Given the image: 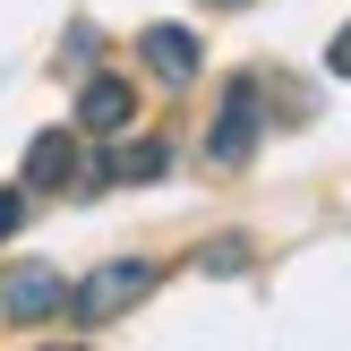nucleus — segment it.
<instances>
[{
  "instance_id": "11",
  "label": "nucleus",
  "mask_w": 351,
  "mask_h": 351,
  "mask_svg": "<svg viewBox=\"0 0 351 351\" xmlns=\"http://www.w3.org/2000/svg\"><path fill=\"white\" fill-rule=\"evenodd\" d=\"M206 9H240V0H206Z\"/></svg>"
},
{
  "instance_id": "8",
  "label": "nucleus",
  "mask_w": 351,
  "mask_h": 351,
  "mask_svg": "<svg viewBox=\"0 0 351 351\" xmlns=\"http://www.w3.org/2000/svg\"><path fill=\"white\" fill-rule=\"evenodd\" d=\"M197 266L206 274H240L249 266V240H215V249H197Z\"/></svg>"
},
{
  "instance_id": "7",
  "label": "nucleus",
  "mask_w": 351,
  "mask_h": 351,
  "mask_svg": "<svg viewBox=\"0 0 351 351\" xmlns=\"http://www.w3.org/2000/svg\"><path fill=\"white\" fill-rule=\"evenodd\" d=\"M26 189H77V137L69 129H43L26 146Z\"/></svg>"
},
{
  "instance_id": "5",
  "label": "nucleus",
  "mask_w": 351,
  "mask_h": 351,
  "mask_svg": "<svg viewBox=\"0 0 351 351\" xmlns=\"http://www.w3.org/2000/svg\"><path fill=\"white\" fill-rule=\"evenodd\" d=\"M137 51H146V69H154L163 86H189V77L206 69V51H197V34H189V26H146V34H137Z\"/></svg>"
},
{
  "instance_id": "6",
  "label": "nucleus",
  "mask_w": 351,
  "mask_h": 351,
  "mask_svg": "<svg viewBox=\"0 0 351 351\" xmlns=\"http://www.w3.org/2000/svg\"><path fill=\"white\" fill-rule=\"evenodd\" d=\"M163 171H171V146H163V137H137V146H120L112 163H95L77 189H103V180H129V189H146V180H163Z\"/></svg>"
},
{
  "instance_id": "1",
  "label": "nucleus",
  "mask_w": 351,
  "mask_h": 351,
  "mask_svg": "<svg viewBox=\"0 0 351 351\" xmlns=\"http://www.w3.org/2000/svg\"><path fill=\"white\" fill-rule=\"evenodd\" d=\"M163 283V266H146V257H120V266H95L77 291H69V317L77 326H103V317H129L146 291Z\"/></svg>"
},
{
  "instance_id": "9",
  "label": "nucleus",
  "mask_w": 351,
  "mask_h": 351,
  "mask_svg": "<svg viewBox=\"0 0 351 351\" xmlns=\"http://www.w3.org/2000/svg\"><path fill=\"white\" fill-rule=\"evenodd\" d=\"M17 223H26V189H0V240H9Z\"/></svg>"
},
{
  "instance_id": "2",
  "label": "nucleus",
  "mask_w": 351,
  "mask_h": 351,
  "mask_svg": "<svg viewBox=\"0 0 351 351\" xmlns=\"http://www.w3.org/2000/svg\"><path fill=\"white\" fill-rule=\"evenodd\" d=\"M257 137H266V120H257V86L240 77L232 95H223V112H215V129H206V154H215V163L232 171V163H249V154H257Z\"/></svg>"
},
{
  "instance_id": "3",
  "label": "nucleus",
  "mask_w": 351,
  "mask_h": 351,
  "mask_svg": "<svg viewBox=\"0 0 351 351\" xmlns=\"http://www.w3.org/2000/svg\"><path fill=\"white\" fill-rule=\"evenodd\" d=\"M69 308V283L51 266H17L9 283H0V317L9 326H43V317H60Z\"/></svg>"
},
{
  "instance_id": "4",
  "label": "nucleus",
  "mask_w": 351,
  "mask_h": 351,
  "mask_svg": "<svg viewBox=\"0 0 351 351\" xmlns=\"http://www.w3.org/2000/svg\"><path fill=\"white\" fill-rule=\"evenodd\" d=\"M129 120H137V86H129V77L103 69V77L77 86V129H86V137H120Z\"/></svg>"
},
{
  "instance_id": "10",
  "label": "nucleus",
  "mask_w": 351,
  "mask_h": 351,
  "mask_svg": "<svg viewBox=\"0 0 351 351\" xmlns=\"http://www.w3.org/2000/svg\"><path fill=\"white\" fill-rule=\"evenodd\" d=\"M326 69H335V77H351V26L335 34V51H326Z\"/></svg>"
},
{
  "instance_id": "12",
  "label": "nucleus",
  "mask_w": 351,
  "mask_h": 351,
  "mask_svg": "<svg viewBox=\"0 0 351 351\" xmlns=\"http://www.w3.org/2000/svg\"><path fill=\"white\" fill-rule=\"evenodd\" d=\"M51 351H77V343H51Z\"/></svg>"
}]
</instances>
